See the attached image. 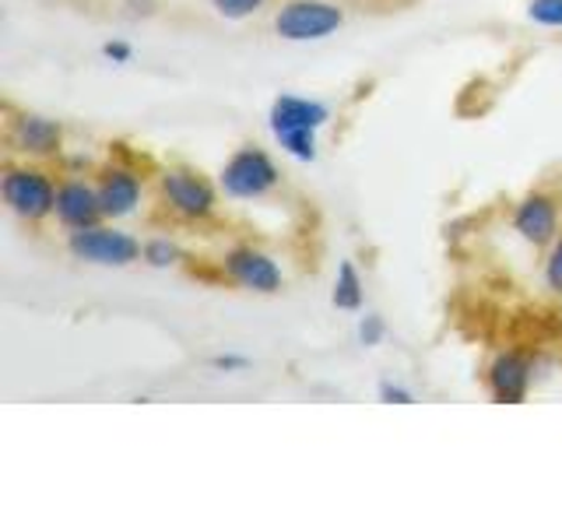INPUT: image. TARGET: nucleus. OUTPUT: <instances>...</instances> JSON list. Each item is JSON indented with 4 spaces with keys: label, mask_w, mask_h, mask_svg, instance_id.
Instances as JSON below:
<instances>
[{
    "label": "nucleus",
    "mask_w": 562,
    "mask_h": 527,
    "mask_svg": "<svg viewBox=\"0 0 562 527\" xmlns=\"http://www.w3.org/2000/svg\"><path fill=\"white\" fill-rule=\"evenodd\" d=\"M341 22H345L341 8L327 4V0H292V4L278 11L274 32L289 43H310L341 29Z\"/></svg>",
    "instance_id": "1"
},
{
    "label": "nucleus",
    "mask_w": 562,
    "mask_h": 527,
    "mask_svg": "<svg viewBox=\"0 0 562 527\" xmlns=\"http://www.w3.org/2000/svg\"><path fill=\"white\" fill-rule=\"evenodd\" d=\"M222 187L233 198H246V201L263 198V193H271L278 187V166L271 162L268 152L239 148L222 169Z\"/></svg>",
    "instance_id": "2"
},
{
    "label": "nucleus",
    "mask_w": 562,
    "mask_h": 527,
    "mask_svg": "<svg viewBox=\"0 0 562 527\" xmlns=\"http://www.w3.org/2000/svg\"><path fill=\"white\" fill-rule=\"evenodd\" d=\"M0 190H4V201L14 215L29 222H40L49 211H57V190H53L49 176L40 169H11Z\"/></svg>",
    "instance_id": "3"
},
{
    "label": "nucleus",
    "mask_w": 562,
    "mask_h": 527,
    "mask_svg": "<svg viewBox=\"0 0 562 527\" xmlns=\"http://www.w3.org/2000/svg\"><path fill=\"white\" fill-rule=\"evenodd\" d=\"M70 254L81 257V260H92V264H113V268H123V264H134L140 254V243L127 233H116V228H75L70 233Z\"/></svg>",
    "instance_id": "4"
},
{
    "label": "nucleus",
    "mask_w": 562,
    "mask_h": 527,
    "mask_svg": "<svg viewBox=\"0 0 562 527\" xmlns=\"http://www.w3.org/2000/svg\"><path fill=\"white\" fill-rule=\"evenodd\" d=\"M162 198L183 218H207L215 211V190L190 169H166L162 172Z\"/></svg>",
    "instance_id": "5"
},
{
    "label": "nucleus",
    "mask_w": 562,
    "mask_h": 527,
    "mask_svg": "<svg viewBox=\"0 0 562 527\" xmlns=\"http://www.w3.org/2000/svg\"><path fill=\"white\" fill-rule=\"evenodd\" d=\"M225 274L236 281V285L250 289V292H263L271 295L281 289V271L278 264L268 257L254 250V246H239V250H233L225 257Z\"/></svg>",
    "instance_id": "6"
},
{
    "label": "nucleus",
    "mask_w": 562,
    "mask_h": 527,
    "mask_svg": "<svg viewBox=\"0 0 562 527\" xmlns=\"http://www.w3.org/2000/svg\"><path fill=\"white\" fill-rule=\"evenodd\" d=\"M327 105L324 102H310L299 96H281L271 105V131L274 137H289V134H316L327 123Z\"/></svg>",
    "instance_id": "7"
},
{
    "label": "nucleus",
    "mask_w": 562,
    "mask_h": 527,
    "mask_svg": "<svg viewBox=\"0 0 562 527\" xmlns=\"http://www.w3.org/2000/svg\"><path fill=\"white\" fill-rule=\"evenodd\" d=\"M514 228L535 246H544L552 243L555 233H559V208L549 193H531V198H524L514 211Z\"/></svg>",
    "instance_id": "8"
},
{
    "label": "nucleus",
    "mask_w": 562,
    "mask_h": 527,
    "mask_svg": "<svg viewBox=\"0 0 562 527\" xmlns=\"http://www.w3.org/2000/svg\"><path fill=\"white\" fill-rule=\"evenodd\" d=\"M488 391L503 404H520L531 391V362L520 351H503V356L488 366Z\"/></svg>",
    "instance_id": "9"
},
{
    "label": "nucleus",
    "mask_w": 562,
    "mask_h": 527,
    "mask_svg": "<svg viewBox=\"0 0 562 527\" xmlns=\"http://www.w3.org/2000/svg\"><path fill=\"white\" fill-rule=\"evenodd\" d=\"M102 215L105 211L99 201V190L85 187L78 180H70L57 190V218L67 228H92V225H99Z\"/></svg>",
    "instance_id": "10"
},
{
    "label": "nucleus",
    "mask_w": 562,
    "mask_h": 527,
    "mask_svg": "<svg viewBox=\"0 0 562 527\" xmlns=\"http://www.w3.org/2000/svg\"><path fill=\"white\" fill-rule=\"evenodd\" d=\"M99 201L110 218L131 215L140 201V176L131 169H105L102 183H99Z\"/></svg>",
    "instance_id": "11"
},
{
    "label": "nucleus",
    "mask_w": 562,
    "mask_h": 527,
    "mask_svg": "<svg viewBox=\"0 0 562 527\" xmlns=\"http://www.w3.org/2000/svg\"><path fill=\"white\" fill-rule=\"evenodd\" d=\"M60 123H53L46 116H18L14 127H11V145L18 152H29V155H49L60 148Z\"/></svg>",
    "instance_id": "12"
},
{
    "label": "nucleus",
    "mask_w": 562,
    "mask_h": 527,
    "mask_svg": "<svg viewBox=\"0 0 562 527\" xmlns=\"http://www.w3.org/2000/svg\"><path fill=\"white\" fill-rule=\"evenodd\" d=\"M334 306L338 310H359L362 306V281L359 271L345 260L338 268V281H334Z\"/></svg>",
    "instance_id": "13"
},
{
    "label": "nucleus",
    "mask_w": 562,
    "mask_h": 527,
    "mask_svg": "<svg viewBox=\"0 0 562 527\" xmlns=\"http://www.w3.org/2000/svg\"><path fill=\"white\" fill-rule=\"evenodd\" d=\"M527 14H531L538 25L562 29V0H531V4H527Z\"/></svg>",
    "instance_id": "14"
},
{
    "label": "nucleus",
    "mask_w": 562,
    "mask_h": 527,
    "mask_svg": "<svg viewBox=\"0 0 562 527\" xmlns=\"http://www.w3.org/2000/svg\"><path fill=\"white\" fill-rule=\"evenodd\" d=\"M145 260L151 268H169V264L180 260V250H176V243H169V239H151L145 246Z\"/></svg>",
    "instance_id": "15"
},
{
    "label": "nucleus",
    "mask_w": 562,
    "mask_h": 527,
    "mask_svg": "<svg viewBox=\"0 0 562 527\" xmlns=\"http://www.w3.org/2000/svg\"><path fill=\"white\" fill-rule=\"evenodd\" d=\"M215 8L222 18H233V22H239V18H250L254 11L263 8V0H215Z\"/></svg>",
    "instance_id": "16"
},
{
    "label": "nucleus",
    "mask_w": 562,
    "mask_h": 527,
    "mask_svg": "<svg viewBox=\"0 0 562 527\" xmlns=\"http://www.w3.org/2000/svg\"><path fill=\"white\" fill-rule=\"evenodd\" d=\"M544 281L552 292H562V239H555L549 260H544Z\"/></svg>",
    "instance_id": "17"
},
{
    "label": "nucleus",
    "mask_w": 562,
    "mask_h": 527,
    "mask_svg": "<svg viewBox=\"0 0 562 527\" xmlns=\"http://www.w3.org/2000/svg\"><path fill=\"white\" fill-rule=\"evenodd\" d=\"M359 338H362V345H380V338H383V321L380 316H366V321L359 324Z\"/></svg>",
    "instance_id": "18"
},
{
    "label": "nucleus",
    "mask_w": 562,
    "mask_h": 527,
    "mask_svg": "<svg viewBox=\"0 0 562 527\" xmlns=\"http://www.w3.org/2000/svg\"><path fill=\"white\" fill-rule=\"evenodd\" d=\"M102 53H105L110 60H116V64H127V60H131V46H127V43H105Z\"/></svg>",
    "instance_id": "19"
},
{
    "label": "nucleus",
    "mask_w": 562,
    "mask_h": 527,
    "mask_svg": "<svg viewBox=\"0 0 562 527\" xmlns=\"http://www.w3.org/2000/svg\"><path fill=\"white\" fill-rule=\"evenodd\" d=\"M380 397H383V401H397V404H408V401H412L408 391H401V386H391V383H383V386H380Z\"/></svg>",
    "instance_id": "20"
},
{
    "label": "nucleus",
    "mask_w": 562,
    "mask_h": 527,
    "mask_svg": "<svg viewBox=\"0 0 562 527\" xmlns=\"http://www.w3.org/2000/svg\"><path fill=\"white\" fill-rule=\"evenodd\" d=\"M215 366H218V369H246L250 362H246V359H236V356H218Z\"/></svg>",
    "instance_id": "21"
}]
</instances>
